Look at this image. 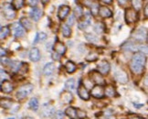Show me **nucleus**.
<instances>
[{"label": "nucleus", "instance_id": "obj_1", "mask_svg": "<svg viewBox=\"0 0 148 119\" xmlns=\"http://www.w3.org/2000/svg\"><path fill=\"white\" fill-rule=\"evenodd\" d=\"M146 57L144 52H136L130 61V69L134 74H141L145 69Z\"/></svg>", "mask_w": 148, "mask_h": 119}, {"label": "nucleus", "instance_id": "obj_2", "mask_svg": "<svg viewBox=\"0 0 148 119\" xmlns=\"http://www.w3.org/2000/svg\"><path fill=\"white\" fill-rule=\"evenodd\" d=\"M124 19L127 24H133L138 20V12L134 8H126L124 13Z\"/></svg>", "mask_w": 148, "mask_h": 119}, {"label": "nucleus", "instance_id": "obj_3", "mask_svg": "<svg viewBox=\"0 0 148 119\" xmlns=\"http://www.w3.org/2000/svg\"><path fill=\"white\" fill-rule=\"evenodd\" d=\"M33 91V85L32 84H26V85L21 86L18 91L16 92V97L19 100H22L26 97H27Z\"/></svg>", "mask_w": 148, "mask_h": 119}, {"label": "nucleus", "instance_id": "obj_4", "mask_svg": "<svg viewBox=\"0 0 148 119\" xmlns=\"http://www.w3.org/2000/svg\"><path fill=\"white\" fill-rule=\"evenodd\" d=\"M11 31H12L14 37L16 38H23L25 36V29L20 23L18 22H16V23H13L12 26H11Z\"/></svg>", "mask_w": 148, "mask_h": 119}, {"label": "nucleus", "instance_id": "obj_5", "mask_svg": "<svg viewBox=\"0 0 148 119\" xmlns=\"http://www.w3.org/2000/svg\"><path fill=\"white\" fill-rule=\"evenodd\" d=\"M90 80L92 81V83H94L95 84H99V85H104L105 84V81H104L103 77H102V74L98 71L90 72Z\"/></svg>", "mask_w": 148, "mask_h": 119}, {"label": "nucleus", "instance_id": "obj_6", "mask_svg": "<svg viewBox=\"0 0 148 119\" xmlns=\"http://www.w3.org/2000/svg\"><path fill=\"white\" fill-rule=\"evenodd\" d=\"M3 13H4L5 18L8 20L14 19L16 17V10L14 9L12 6H11V4H5L3 8Z\"/></svg>", "mask_w": 148, "mask_h": 119}, {"label": "nucleus", "instance_id": "obj_7", "mask_svg": "<svg viewBox=\"0 0 148 119\" xmlns=\"http://www.w3.org/2000/svg\"><path fill=\"white\" fill-rule=\"evenodd\" d=\"M90 95H92L94 98L101 99L104 96V87L102 85H99L96 84L95 86L92 87V91H90Z\"/></svg>", "mask_w": 148, "mask_h": 119}, {"label": "nucleus", "instance_id": "obj_8", "mask_svg": "<svg viewBox=\"0 0 148 119\" xmlns=\"http://www.w3.org/2000/svg\"><path fill=\"white\" fill-rule=\"evenodd\" d=\"M97 67H98V72H101L102 75H107L108 73H109L110 70H111L110 63L105 60L101 61L99 62V64L97 65Z\"/></svg>", "mask_w": 148, "mask_h": 119}, {"label": "nucleus", "instance_id": "obj_9", "mask_svg": "<svg viewBox=\"0 0 148 119\" xmlns=\"http://www.w3.org/2000/svg\"><path fill=\"white\" fill-rule=\"evenodd\" d=\"M114 78L115 80L120 83H128V75L127 73L123 72V70H117L115 72H114Z\"/></svg>", "mask_w": 148, "mask_h": 119}, {"label": "nucleus", "instance_id": "obj_10", "mask_svg": "<svg viewBox=\"0 0 148 119\" xmlns=\"http://www.w3.org/2000/svg\"><path fill=\"white\" fill-rule=\"evenodd\" d=\"M71 12V8L67 5H62L59 8L58 10V18L60 20H64L66 19V17L69 15Z\"/></svg>", "mask_w": 148, "mask_h": 119}, {"label": "nucleus", "instance_id": "obj_11", "mask_svg": "<svg viewBox=\"0 0 148 119\" xmlns=\"http://www.w3.org/2000/svg\"><path fill=\"white\" fill-rule=\"evenodd\" d=\"M78 95L82 100H85V101L89 100L90 96V93L88 92V90L86 89V87H85L82 83H79V85L78 87Z\"/></svg>", "mask_w": 148, "mask_h": 119}, {"label": "nucleus", "instance_id": "obj_12", "mask_svg": "<svg viewBox=\"0 0 148 119\" xmlns=\"http://www.w3.org/2000/svg\"><path fill=\"white\" fill-rule=\"evenodd\" d=\"M98 14L103 19H108V18H111L112 16V10L106 7V6H99V8H98Z\"/></svg>", "mask_w": 148, "mask_h": 119}, {"label": "nucleus", "instance_id": "obj_13", "mask_svg": "<svg viewBox=\"0 0 148 119\" xmlns=\"http://www.w3.org/2000/svg\"><path fill=\"white\" fill-rule=\"evenodd\" d=\"M0 89H1V91L5 94H10V93H12V91L14 90V86L12 83L5 79V80H4L3 83L0 84Z\"/></svg>", "mask_w": 148, "mask_h": 119}, {"label": "nucleus", "instance_id": "obj_14", "mask_svg": "<svg viewBox=\"0 0 148 119\" xmlns=\"http://www.w3.org/2000/svg\"><path fill=\"white\" fill-rule=\"evenodd\" d=\"M54 113H55V109L51 105H49V104L43 105V106H42V114L44 115V116L50 117V116H54Z\"/></svg>", "mask_w": 148, "mask_h": 119}, {"label": "nucleus", "instance_id": "obj_15", "mask_svg": "<svg viewBox=\"0 0 148 119\" xmlns=\"http://www.w3.org/2000/svg\"><path fill=\"white\" fill-rule=\"evenodd\" d=\"M134 37L135 38L136 41H144V39L146 41L147 38V31L144 28H141L138 30H136V32L134 34Z\"/></svg>", "mask_w": 148, "mask_h": 119}, {"label": "nucleus", "instance_id": "obj_16", "mask_svg": "<svg viewBox=\"0 0 148 119\" xmlns=\"http://www.w3.org/2000/svg\"><path fill=\"white\" fill-rule=\"evenodd\" d=\"M42 15H43L42 11L39 8H36V7H33V8L30 11V17H31V19L35 22H38L39 19H40Z\"/></svg>", "mask_w": 148, "mask_h": 119}, {"label": "nucleus", "instance_id": "obj_17", "mask_svg": "<svg viewBox=\"0 0 148 119\" xmlns=\"http://www.w3.org/2000/svg\"><path fill=\"white\" fill-rule=\"evenodd\" d=\"M54 50L59 55H64L66 53V46L61 41H57L54 44Z\"/></svg>", "mask_w": 148, "mask_h": 119}, {"label": "nucleus", "instance_id": "obj_18", "mask_svg": "<svg viewBox=\"0 0 148 119\" xmlns=\"http://www.w3.org/2000/svg\"><path fill=\"white\" fill-rule=\"evenodd\" d=\"M40 57H41V55H40V52H39L38 49L33 48V49L30 50V52H29V59H30V61H32L34 62H37V61H38L39 60H40Z\"/></svg>", "mask_w": 148, "mask_h": 119}, {"label": "nucleus", "instance_id": "obj_19", "mask_svg": "<svg viewBox=\"0 0 148 119\" xmlns=\"http://www.w3.org/2000/svg\"><path fill=\"white\" fill-rule=\"evenodd\" d=\"M77 112H78V108L70 106L65 110V116H67L68 117H70L71 119H78Z\"/></svg>", "mask_w": 148, "mask_h": 119}, {"label": "nucleus", "instance_id": "obj_20", "mask_svg": "<svg viewBox=\"0 0 148 119\" xmlns=\"http://www.w3.org/2000/svg\"><path fill=\"white\" fill-rule=\"evenodd\" d=\"M55 71V64L52 63V62H49L46 65H45L44 69H43V73L45 75L49 76L51 75Z\"/></svg>", "mask_w": 148, "mask_h": 119}, {"label": "nucleus", "instance_id": "obj_21", "mask_svg": "<svg viewBox=\"0 0 148 119\" xmlns=\"http://www.w3.org/2000/svg\"><path fill=\"white\" fill-rule=\"evenodd\" d=\"M60 99L61 101L63 102L65 104H70L72 102V99H73V96L72 94H71V92H63L60 95Z\"/></svg>", "mask_w": 148, "mask_h": 119}, {"label": "nucleus", "instance_id": "obj_22", "mask_svg": "<svg viewBox=\"0 0 148 119\" xmlns=\"http://www.w3.org/2000/svg\"><path fill=\"white\" fill-rule=\"evenodd\" d=\"M22 63L20 61H11L10 63L8 65V67L10 68V70L12 71L13 72H18L20 69Z\"/></svg>", "mask_w": 148, "mask_h": 119}, {"label": "nucleus", "instance_id": "obj_23", "mask_svg": "<svg viewBox=\"0 0 148 119\" xmlns=\"http://www.w3.org/2000/svg\"><path fill=\"white\" fill-rule=\"evenodd\" d=\"M25 5V0H12L11 2V6L14 8L15 10H19L24 7Z\"/></svg>", "mask_w": 148, "mask_h": 119}, {"label": "nucleus", "instance_id": "obj_24", "mask_svg": "<svg viewBox=\"0 0 148 119\" xmlns=\"http://www.w3.org/2000/svg\"><path fill=\"white\" fill-rule=\"evenodd\" d=\"M77 69V66L75 65V63L71 61H67L66 62V64H65V70L67 71L68 73H73L74 72L76 71Z\"/></svg>", "mask_w": 148, "mask_h": 119}, {"label": "nucleus", "instance_id": "obj_25", "mask_svg": "<svg viewBox=\"0 0 148 119\" xmlns=\"http://www.w3.org/2000/svg\"><path fill=\"white\" fill-rule=\"evenodd\" d=\"M115 94H116L115 89L112 85H108L104 88V95L108 96V97H113Z\"/></svg>", "mask_w": 148, "mask_h": 119}, {"label": "nucleus", "instance_id": "obj_26", "mask_svg": "<svg viewBox=\"0 0 148 119\" xmlns=\"http://www.w3.org/2000/svg\"><path fill=\"white\" fill-rule=\"evenodd\" d=\"M61 32L65 38H70L71 36V29L67 24H63L61 26Z\"/></svg>", "mask_w": 148, "mask_h": 119}, {"label": "nucleus", "instance_id": "obj_27", "mask_svg": "<svg viewBox=\"0 0 148 119\" xmlns=\"http://www.w3.org/2000/svg\"><path fill=\"white\" fill-rule=\"evenodd\" d=\"M10 34V29L8 27H2L0 28V39H5L8 38Z\"/></svg>", "mask_w": 148, "mask_h": 119}, {"label": "nucleus", "instance_id": "obj_28", "mask_svg": "<svg viewBox=\"0 0 148 119\" xmlns=\"http://www.w3.org/2000/svg\"><path fill=\"white\" fill-rule=\"evenodd\" d=\"M29 108L33 111L37 112L38 110V107H39V103H38V100L37 98H31L30 101H29Z\"/></svg>", "mask_w": 148, "mask_h": 119}, {"label": "nucleus", "instance_id": "obj_29", "mask_svg": "<svg viewBox=\"0 0 148 119\" xmlns=\"http://www.w3.org/2000/svg\"><path fill=\"white\" fill-rule=\"evenodd\" d=\"M20 24L27 30H30L31 28H32V24H31L30 20H28L27 18H22L21 20H20Z\"/></svg>", "mask_w": 148, "mask_h": 119}, {"label": "nucleus", "instance_id": "obj_30", "mask_svg": "<svg viewBox=\"0 0 148 119\" xmlns=\"http://www.w3.org/2000/svg\"><path fill=\"white\" fill-rule=\"evenodd\" d=\"M105 30V26L102 22H97L94 26V31L98 34H101L103 33Z\"/></svg>", "mask_w": 148, "mask_h": 119}, {"label": "nucleus", "instance_id": "obj_31", "mask_svg": "<svg viewBox=\"0 0 148 119\" xmlns=\"http://www.w3.org/2000/svg\"><path fill=\"white\" fill-rule=\"evenodd\" d=\"M46 39H47L46 33H44V32H38L37 35H36L35 39H34V43H38L39 41H45Z\"/></svg>", "mask_w": 148, "mask_h": 119}, {"label": "nucleus", "instance_id": "obj_32", "mask_svg": "<svg viewBox=\"0 0 148 119\" xmlns=\"http://www.w3.org/2000/svg\"><path fill=\"white\" fill-rule=\"evenodd\" d=\"M65 88L67 90L73 91L75 89V80H74V79H69V80L65 83Z\"/></svg>", "mask_w": 148, "mask_h": 119}, {"label": "nucleus", "instance_id": "obj_33", "mask_svg": "<svg viewBox=\"0 0 148 119\" xmlns=\"http://www.w3.org/2000/svg\"><path fill=\"white\" fill-rule=\"evenodd\" d=\"M142 3H143V0H132V5L135 10H139L142 8Z\"/></svg>", "mask_w": 148, "mask_h": 119}, {"label": "nucleus", "instance_id": "obj_34", "mask_svg": "<svg viewBox=\"0 0 148 119\" xmlns=\"http://www.w3.org/2000/svg\"><path fill=\"white\" fill-rule=\"evenodd\" d=\"M85 38L88 41L90 42H97L98 41V38L95 35H92V34H85Z\"/></svg>", "mask_w": 148, "mask_h": 119}, {"label": "nucleus", "instance_id": "obj_35", "mask_svg": "<svg viewBox=\"0 0 148 119\" xmlns=\"http://www.w3.org/2000/svg\"><path fill=\"white\" fill-rule=\"evenodd\" d=\"M82 15H83V10H82V7L78 6V7H76L75 9H74V16L78 17V18H81Z\"/></svg>", "mask_w": 148, "mask_h": 119}, {"label": "nucleus", "instance_id": "obj_36", "mask_svg": "<svg viewBox=\"0 0 148 119\" xmlns=\"http://www.w3.org/2000/svg\"><path fill=\"white\" fill-rule=\"evenodd\" d=\"M75 20H76V17L74 16V14L71 15V16L69 17V19H68L67 25H68V26H70V27L73 26V24L75 23Z\"/></svg>", "mask_w": 148, "mask_h": 119}, {"label": "nucleus", "instance_id": "obj_37", "mask_svg": "<svg viewBox=\"0 0 148 119\" xmlns=\"http://www.w3.org/2000/svg\"><path fill=\"white\" fill-rule=\"evenodd\" d=\"M98 59V54L97 53H90L87 56V58H86V61H94Z\"/></svg>", "mask_w": 148, "mask_h": 119}, {"label": "nucleus", "instance_id": "obj_38", "mask_svg": "<svg viewBox=\"0 0 148 119\" xmlns=\"http://www.w3.org/2000/svg\"><path fill=\"white\" fill-rule=\"evenodd\" d=\"M1 63L4 65V66H8V65H9V63H10V61H11V60L10 59H8V57H5V56H2L1 57Z\"/></svg>", "mask_w": 148, "mask_h": 119}, {"label": "nucleus", "instance_id": "obj_39", "mask_svg": "<svg viewBox=\"0 0 148 119\" xmlns=\"http://www.w3.org/2000/svg\"><path fill=\"white\" fill-rule=\"evenodd\" d=\"M54 116L56 118H63L65 116V113L61 112V111H57L54 113Z\"/></svg>", "mask_w": 148, "mask_h": 119}, {"label": "nucleus", "instance_id": "obj_40", "mask_svg": "<svg viewBox=\"0 0 148 119\" xmlns=\"http://www.w3.org/2000/svg\"><path fill=\"white\" fill-rule=\"evenodd\" d=\"M0 79H3V80H5V79H8L7 72H5L4 70H2L1 68H0Z\"/></svg>", "mask_w": 148, "mask_h": 119}, {"label": "nucleus", "instance_id": "obj_41", "mask_svg": "<svg viewBox=\"0 0 148 119\" xmlns=\"http://www.w3.org/2000/svg\"><path fill=\"white\" fill-rule=\"evenodd\" d=\"M28 3H29L31 7H36L38 3V0H28Z\"/></svg>", "mask_w": 148, "mask_h": 119}, {"label": "nucleus", "instance_id": "obj_42", "mask_svg": "<svg viewBox=\"0 0 148 119\" xmlns=\"http://www.w3.org/2000/svg\"><path fill=\"white\" fill-rule=\"evenodd\" d=\"M144 14H145V17L147 19V17H148V5H145V9H144Z\"/></svg>", "mask_w": 148, "mask_h": 119}, {"label": "nucleus", "instance_id": "obj_43", "mask_svg": "<svg viewBox=\"0 0 148 119\" xmlns=\"http://www.w3.org/2000/svg\"><path fill=\"white\" fill-rule=\"evenodd\" d=\"M5 54H7L5 50L4 49H2L1 47H0V57H2V56H5Z\"/></svg>", "mask_w": 148, "mask_h": 119}, {"label": "nucleus", "instance_id": "obj_44", "mask_svg": "<svg viewBox=\"0 0 148 119\" xmlns=\"http://www.w3.org/2000/svg\"><path fill=\"white\" fill-rule=\"evenodd\" d=\"M127 1H128V0H118V3L120 6H124L125 4L127 3Z\"/></svg>", "mask_w": 148, "mask_h": 119}, {"label": "nucleus", "instance_id": "obj_45", "mask_svg": "<svg viewBox=\"0 0 148 119\" xmlns=\"http://www.w3.org/2000/svg\"><path fill=\"white\" fill-rule=\"evenodd\" d=\"M52 56H53V59H54V60H56V61H59V60H60V58H59V54L57 53V52H56V53H53Z\"/></svg>", "mask_w": 148, "mask_h": 119}, {"label": "nucleus", "instance_id": "obj_46", "mask_svg": "<svg viewBox=\"0 0 148 119\" xmlns=\"http://www.w3.org/2000/svg\"><path fill=\"white\" fill-rule=\"evenodd\" d=\"M102 2L105 3V4H111L112 2V0H101Z\"/></svg>", "mask_w": 148, "mask_h": 119}, {"label": "nucleus", "instance_id": "obj_47", "mask_svg": "<svg viewBox=\"0 0 148 119\" xmlns=\"http://www.w3.org/2000/svg\"><path fill=\"white\" fill-rule=\"evenodd\" d=\"M49 2V0H41V3H42L44 6H46Z\"/></svg>", "mask_w": 148, "mask_h": 119}, {"label": "nucleus", "instance_id": "obj_48", "mask_svg": "<svg viewBox=\"0 0 148 119\" xmlns=\"http://www.w3.org/2000/svg\"><path fill=\"white\" fill-rule=\"evenodd\" d=\"M0 28H1V26H0Z\"/></svg>", "mask_w": 148, "mask_h": 119}]
</instances>
